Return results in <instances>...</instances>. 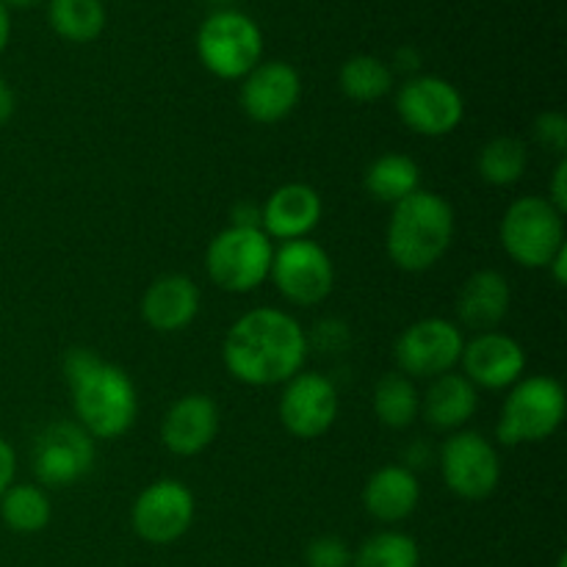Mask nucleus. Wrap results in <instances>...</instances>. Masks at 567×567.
<instances>
[{
    "instance_id": "f257e3e1",
    "label": "nucleus",
    "mask_w": 567,
    "mask_h": 567,
    "mask_svg": "<svg viewBox=\"0 0 567 567\" xmlns=\"http://www.w3.org/2000/svg\"><path fill=\"white\" fill-rule=\"evenodd\" d=\"M308 332L280 308H255L233 321L221 343L227 374L249 388L286 385L305 371Z\"/></svg>"
},
{
    "instance_id": "f03ea898",
    "label": "nucleus",
    "mask_w": 567,
    "mask_h": 567,
    "mask_svg": "<svg viewBox=\"0 0 567 567\" xmlns=\"http://www.w3.org/2000/svg\"><path fill=\"white\" fill-rule=\"evenodd\" d=\"M75 424L94 441H116L133 430L138 419V393L131 374L94 349L75 347L64 358Z\"/></svg>"
},
{
    "instance_id": "7ed1b4c3",
    "label": "nucleus",
    "mask_w": 567,
    "mask_h": 567,
    "mask_svg": "<svg viewBox=\"0 0 567 567\" xmlns=\"http://www.w3.org/2000/svg\"><path fill=\"white\" fill-rule=\"evenodd\" d=\"M457 219L446 197L419 188L393 205L385 230L388 258L396 269L421 275L443 260L454 241Z\"/></svg>"
},
{
    "instance_id": "20e7f679",
    "label": "nucleus",
    "mask_w": 567,
    "mask_h": 567,
    "mask_svg": "<svg viewBox=\"0 0 567 567\" xmlns=\"http://www.w3.org/2000/svg\"><path fill=\"white\" fill-rule=\"evenodd\" d=\"M567 396L563 382L554 377H520L509 388L496 424V441L502 446H535L557 435L565 421Z\"/></svg>"
},
{
    "instance_id": "39448f33",
    "label": "nucleus",
    "mask_w": 567,
    "mask_h": 567,
    "mask_svg": "<svg viewBox=\"0 0 567 567\" xmlns=\"http://www.w3.org/2000/svg\"><path fill=\"white\" fill-rule=\"evenodd\" d=\"M199 64L219 81H241L264 61V31L238 9H216L197 31Z\"/></svg>"
},
{
    "instance_id": "423d86ee",
    "label": "nucleus",
    "mask_w": 567,
    "mask_h": 567,
    "mask_svg": "<svg viewBox=\"0 0 567 567\" xmlns=\"http://www.w3.org/2000/svg\"><path fill=\"white\" fill-rule=\"evenodd\" d=\"M275 241L260 227L230 225L210 238L205 249V271L210 282L227 293H252L269 280Z\"/></svg>"
},
{
    "instance_id": "0eeeda50",
    "label": "nucleus",
    "mask_w": 567,
    "mask_h": 567,
    "mask_svg": "<svg viewBox=\"0 0 567 567\" xmlns=\"http://www.w3.org/2000/svg\"><path fill=\"white\" fill-rule=\"evenodd\" d=\"M504 252L524 269H546L554 255L565 247V214H559L546 197L529 194L518 197L498 225Z\"/></svg>"
},
{
    "instance_id": "6e6552de",
    "label": "nucleus",
    "mask_w": 567,
    "mask_h": 567,
    "mask_svg": "<svg viewBox=\"0 0 567 567\" xmlns=\"http://www.w3.org/2000/svg\"><path fill=\"white\" fill-rule=\"evenodd\" d=\"M437 463L443 485L463 502H485L502 485V457L496 443L480 432H452L443 441Z\"/></svg>"
},
{
    "instance_id": "1a4fd4ad",
    "label": "nucleus",
    "mask_w": 567,
    "mask_h": 567,
    "mask_svg": "<svg viewBox=\"0 0 567 567\" xmlns=\"http://www.w3.org/2000/svg\"><path fill=\"white\" fill-rule=\"evenodd\" d=\"M396 114L415 136H452L465 120L463 92L441 75H410L396 92Z\"/></svg>"
},
{
    "instance_id": "9d476101",
    "label": "nucleus",
    "mask_w": 567,
    "mask_h": 567,
    "mask_svg": "<svg viewBox=\"0 0 567 567\" xmlns=\"http://www.w3.org/2000/svg\"><path fill=\"white\" fill-rule=\"evenodd\" d=\"M269 280L286 302L297 308H316L336 288V266L330 252L310 238L275 247Z\"/></svg>"
},
{
    "instance_id": "9b49d317",
    "label": "nucleus",
    "mask_w": 567,
    "mask_h": 567,
    "mask_svg": "<svg viewBox=\"0 0 567 567\" xmlns=\"http://www.w3.org/2000/svg\"><path fill=\"white\" fill-rule=\"evenodd\" d=\"M465 336L454 321L432 316L404 327L393 343V358L399 371L410 380H435L457 371L463 358Z\"/></svg>"
},
{
    "instance_id": "f8f14e48",
    "label": "nucleus",
    "mask_w": 567,
    "mask_h": 567,
    "mask_svg": "<svg viewBox=\"0 0 567 567\" xmlns=\"http://www.w3.org/2000/svg\"><path fill=\"white\" fill-rule=\"evenodd\" d=\"M94 443L97 441L75 421H55L44 426L31 449V471L39 487L64 491L86 480L97 454Z\"/></svg>"
},
{
    "instance_id": "ddd939ff",
    "label": "nucleus",
    "mask_w": 567,
    "mask_h": 567,
    "mask_svg": "<svg viewBox=\"0 0 567 567\" xmlns=\"http://www.w3.org/2000/svg\"><path fill=\"white\" fill-rule=\"evenodd\" d=\"M197 515L194 493L181 480H155L131 507V526L150 546H172L188 535Z\"/></svg>"
},
{
    "instance_id": "4468645a",
    "label": "nucleus",
    "mask_w": 567,
    "mask_h": 567,
    "mask_svg": "<svg viewBox=\"0 0 567 567\" xmlns=\"http://www.w3.org/2000/svg\"><path fill=\"white\" fill-rule=\"evenodd\" d=\"M341 410L338 388L330 377L319 371H299L297 377L282 385L280 404V424L286 426L288 435L299 441H316L332 430Z\"/></svg>"
},
{
    "instance_id": "2eb2a0df",
    "label": "nucleus",
    "mask_w": 567,
    "mask_h": 567,
    "mask_svg": "<svg viewBox=\"0 0 567 567\" xmlns=\"http://www.w3.org/2000/svg\"><path fill=\"white\" fill-rule=\"evenodd\" d=\"M299 100H302V78L288 61H260L249 75L241 78L238 103L244 114L258 125L282 122L293 114Z\"/></svg>"
},
{
    "instance_id": "dca6fc26",
    "label": "nucleus",
    "mask_w": 567,
    "mask_h": 567,
    "mask_svg": "<svg viewBox=\"0 0 567 567\" xmlns=\"http://www.w3.org/2000/svg\"><path fill=\"white\" fill-rule=\"evenodd\" d=\"M463 374L485 391H504L513 388L526 371V352L513 336L507 332H476L471 341H465Z\"/></svg>"
},
{
    "instance_id": "f3484780",
    "label": "nucleus",
    "mask_w": 567,
    "mask_h": 567,
    "mask_svg": "<svg viewBox=\"0 0 567 567\" xmlns=\"http://www.w3.org/2000/svg\"><path fill=\"white\" fill-rule=\"evenodd\" d=\"M219 404L208 393H186L161 419V443L175 457H197L219 435Z\"/></svg>"
},
{
    "instance_id": "a211bd4d",
    "label": "nucleus",
    "mask_w": 567,
    "mask_h": 567,
    "mask_svg": "<svg viewBox=\"0 0 567 567\" xmlns=\"http://www.w3.org/2000/svg\"><path fill=\"white\" fill-rule=\"evenodd\" d=\"M324 216L321 194L308 183H286L275 188L260 208V230L271 241H299L308 238Z\"/></svg>"
},
{
    "instance_id": "6ab92c4d",
    "label": "nucleus",
    "mask_w": 567,
    "mask_h": 567,
    "mask_svg": "<svg viewBox=\"0 0 567 567\" xmlns=\"http://www.w3.org/2000/svg\"><path fill=\"white\" fill-rule=\"evenodd\" d=\"M203 293L186 275H161L147 286L142 297V319L155 332H181L197 319Z\"/></svg>"
},
{
    "instance_id": "aec40b11",
    "label": "nucleus",
    "mask_w": 567,
    "mask_h": 567,
    "mask_svg": "<svg viewBox=\"0 0 567 567\" xmlns=\"http://www.w3.org/2000/svg\"><path fill=\"white\" fill-rule=\"evenodd\" d=\"M509 308H513V288L507 277L496 269L474 271L463 282L454 302L460 324L474 332L496 330L507 319Z\"/></svg>"
},
{
    "instance_id": "412c9836",
    "label": "nucleus",
    "mask_w": 567,
    "mask_h": 567,
    "mask_svg": "<svg viewBox=\"0 0 567 567\" xmlns=\"http://www.w3.org/2000/svg\"><path fill=\"white\" fill-rule=\"evenodd\" d=\"M419 476L404 465H382L363 487L365 513L380 524H402L419 509Z\"/></svg>"
},
{
    "instance_id": "4be33fe9",
    "label": "nucleus",
    "mask_w": 567,
    "mask_h": 567,
    "mask_svg": "<svg viewBox=\"0 0 567 567\" xmlns=\"http://www.w3.org/2000/svg\"><path fill=\"white\" fill-rule=\"evenodd\" d=\"M480 410V388L465 374L449 371L435 377L421 396V415L432 430L460 432Z\"/></svg>"
},
{
    "instance_id": "5701e85b",
    "label": "nucleus",
    "mask_w": 567,
    "mask_h": 567,
    "mask_svg": "<svg viewBox=\"0 0 567 567\" xmlns=\"http://www.w3.org/2000/svg\"><path fill=\"white\" fill-rule=\"evenodd\" d=\"M363 186L377 203L396 205L421 188V166L404 153H385L371 161Z\"/></svg>"
},
{
    "instance_id": "b1692460",
    "label": "nucleus",
    "mask_w": 567,
    "mask_h": 567,
    "mask_svg": "<svg viewBox=\"0 0 567 567\" xmlns=\"http://www.w3.org/2000/svg\"><path fill=\"white\" fill-rule=\"evenodd\" d=\"M374 415L388 430H408L421 415V393L415 380L402 371H388L374 385Z\"/></svg>"
},
{
    "instance_id": "393cba45",
    "label": "nucleus",
    "mask_w": 567,
    "mask_h": 567,
    "mask_svg": "<svg viewBox=\"0 0 567 567\" xmlns=\"http://www.w3.org/2000/svg\"><path fill=\"white\" fill-rule=\"evenodd\" d=\"M48 22L55 37L72 44H89L105 31L103 0H48Z\"/></svg>"
},
{
    "instance_id": "a878e982",
    "label": "nucleus",
    "mask_w": 567,
    "mask_h": 567,
    "mask_svg": "<svg viewBox=\"0 0 567 567\" xmlns=\"http://www.w3.org/2000/svg\"><path fill=\"white\" fill-rule=\"evenodd\" d=\"M0 518L6 529L14 535H39L48 529L53 518V504H50L48 491L39 485H11L0 496Z\"/></svg>"
},
{
    "instance_id": "bb28decb",
    "label": "nucleus",
    "mask_w": 567,
    "mask_h": 567,
    "mask_svg": "<svg viewBox=\"0 0 567 567\" xmlns=\"http://www.w3.org/2000/svg\"><path fill=\"white\" fill-rule=\"evenodd\" d=\"M338 86L354 103H377L393 89V66L377 55L358 53L338 70Z\"/></svg>"
},
{
    "instance_id": "cd10ccee",
    "label": "nucleus",
    "mask_w": 567,
    "mask_h": 567,
    "mask_svg": "<svg viewBox=\"0 0 567 567\" xmlns=\"http://www.w3.org/2000/svg\"><path fill=\"white\" fill-rule=\"evenodd\" d=\"M529 166V150L515 136H493L476 155V172L487 186L507 188L524 177Z\"/></svg>"
},
{
    "instance_id": "c85d7f7f",
    "label": "nucleus",
    "mask_w": 567,
    "mask_h": 567,
    "mask_svg": "<svg viewBox=\"0 0 567 567\" xmlns=\"http://www.w3.org/2000/svg\"><path fill=\"white\" fill-rule=\"evenodd\" d=\"M352 567H421V548L404 532H377L352 551Z\"/></svg>"
},
{
    "instance_id": "c756f323",
    "label": "nucleus",
    "mask_w": 567,
    "mask_h": 567,
    "mask_svg": "<svg viewBox=\"0 0 567 567\" xmlns=\"http://www.w3.org/2000/svg\"><path fill=\"white\" fill-rule=\"evenodd\" d=\"M305 565L308 567H352V548L347 540L336 535L313 537L305 548Z\"/></svg>"
},
{
    "instance_id": "7c9ffc66",
    "label": "nucleus",
    "mask_w": 567,
    "mask_h": 567,
    "mask_svg": "<svg viewBox=\"0 0 567 567\" xmlns=\"http://www.w3.org/2000/svg\"><path fill=\"white\" fill-rule=\"evenodd\" d=\"M532 136L548 153H557L559 158H565L567 150V116L563 111H543L540 116L532 125Z\"/></svg>"
},
{
    "instance_id": "2f4dec72",
    "label": "nucleus",
    "mask_w": 567,
    "mask_h": 567,
    "mask_svg": "<svg viewBox=\"0 0 567 567\" xmlns=\"http://www.w3.org/2000/svg\"><path fill=\"white\" fill-rule=\"evenodd\" d=\"M548 203L565 214L567 210V158H559L557 166H554V175H551V186H548Z\"/></svg>"
},
{
    "instance_id": "473e14b6",
    "label": "nucleus",
    "mask_w": 567,
    "mask_h": 567,
    "mask_svg": "<svg viewBox=\"0 0 567 567\" xmlns=\"http://www.w3.org/2000/svg\"><path fill=\"white\" fill-rule=\"evenodd\" d=\"M14 476H17L14 446H11L6 437H0V496L14 485Z\"/></svg>"
},
{
    "instance_id": "72a5a7b5",
    "label": "nucleus",
    "mask_w": 567,
    "mask_h": 567,
    "mask_svg": "<svg viewBox=\"0 0 567 567\" xmlns=\"http://www.w3.org/2000/svg\"><path fill=\"white\" fill-rule=\"evenodd\" d=\"M14 111H17L14 89H11V83L0 75V127H3L11 116H14Z\"/></svg>"
},
{
    "instance_id": "f704fd0d",
    "label": "nucleus",
    "mask_w": 567,
    "mask_h": 567,
    "mask_svg": "<svg viewBox=\"0 0 567 567\" xmlns=\"http://www.w3.org/2000/svg\"><path fill=\"white\" fill-rule=\"evenodd\" d=\"M546 271H551L554 286H559V288L565 286V282H567V244H565L563 249H559L557 255H554L551 264L546 266Z\"/></svg>"
},
{
    "instance_id": "c9c22d12",
    "label": "nucleus",
    "mask_w": 567,
    "mask_h": 567,
    "mask_svg": "<svg viewBox=\"0 0 567 567\" xmlns=\"http://www.w3.org/2000/svg\"><path fill=\"white\" fill-rule=\"evenodd\" d=\"M421 66V55L415 53V50H410V48H404V50H399L396 53V70H402V72H415Z\"/></svg>"
},
{
    "instance_id": "e433bc0d",
    "label": "nucleus",
    "mask_w": 567,
    "mask_h": 567,
    "mask_svg": "<svg viewBox=\"0 0 567 567\" xmlns=\"http://www.w3.org/2000/svg\"><path fill=\"white\" fill-rule=\"evenodd\" d=\"M9 39H11V11L6 9V3L0 0V55H3V50L9 48Z\"/></svg>"
},
{
    "instance_id": "4c0bfd02",
    "label": "nucleus",
    "mask_w": 567,
    "mask_h": 567,
    "mask_svg": "<svg viewBox=\"0 0 567 567\" xmlns=\"http://www.w3.org/2000/svg\"><path fill=\"white\" fill-rule=\"evenodd\" d=\"M6 9H33V6H39L42 0H3Z\"/></svg>"
},
{
    "instance_id": "58836bf2",
    "label": "nucleus",
    "mask_w": 567,
    "mask_h": 567,
    "mask_svg": "<svg viewBox=\"0 0 567 567\" xmlns=\"http://www.w3.org/2000/svg\"><path fill=\"white\" fill-rule=\"evenodd\" d=\"M203 3H210V6H230V3H238V0H203Z\"/></svg>"
},
{
    "instance_id": "ea45409f",
    "label": "nucleus",
    "mask_w": 567,
    "mask_h": 567,
    "mask_svg": "<svg viewBox=\"0 0 567 567\" xmlns=\"http://www.w3.org/2000/svg\"><path fill=\"white\" fill-rule=\"evenodd\" d=\"M557 567H567V557H565V554H559V559H557Z\"/></svg>"
}]
</instances>
